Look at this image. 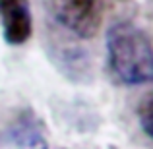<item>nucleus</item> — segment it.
Wrapping results in <instances>:
<instances>
[{
    "instance_id": "1",
    "label": "nucleus",
    "mask_w": 153,
    "mask_h": 149,
    "mask_svg": "<svg viewBox=\"0 0 153 149\" xmlns=\"http://www.w3.org/2000/svg\"><path fill=\"white\" fill-rule=\"evenodd\" d=\"M108 74L120 85H143L151 82V39L132 21H116L107 31Z\"/></svg>"
},
{
    "instance_id": "2",
    "label": "nucleus",
    "mask_w": 153,
    "mask_h": 149,
    "mask_svg": "<svg viewBox=\"0 0 153 149\" xmlns=\"http://www.w3.org/2000/svg\"><path fill=\"white\" fill-rule=\"evenodd\" d=\"M51 14L60 27L78 39H93L105 18V0H49Z\"/></svg>"
},
{
    "instance_id": "3",
    "label": "nucleus",
    "mask_w": 153,
    "mask_h": 149,
    "mask_svg": "<svg viewBox=\"0 0 153 149\" xmlns=\"http://www.w3.org/2000/svg\"><path fill=\"white\" fill-rule=\"evenodd\" d=\"M4 134L18 149H49L45 122L31 107L16 110L8 118Z\"/></svg>"
},
{
    "instance_id": "4",
    "label": "nucleus",
    "mask_w": 153,
    "mask_h": 149,
    "mask_svg": "<svg viewBox=\"0 0 153 149\" xmlns=\"http://www.w3.org/2000/svg\"><path fill=\"white\" fill-rule=\"evenodd\" d=\"M0 23L8 45L19 47L33 33V16L29 0H0Z\"/></svg>"
},
{
    "instance_id": "5",
    "label": "nucleus",
    "mask_w": 153,
    "mask_h": 149,
    "mask_svg": "<svg viewBox=\"0 0 153 149\" xmlns=\"http://www.w3.org/2000/svg\"><path fill=\"white\" fill-rule=\"evenodd\" d=\"M142 126L146 130V134H149V99H146L142 107Z\"/></svg>"
}]
</instances>
